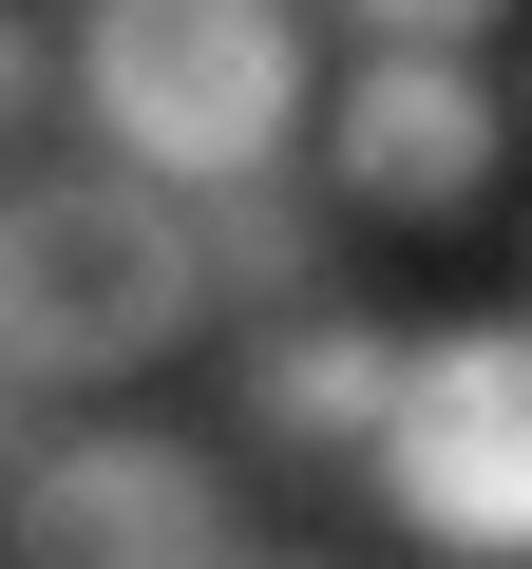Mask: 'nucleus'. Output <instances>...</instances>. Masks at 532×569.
Wrapping results in <instances>:
<instances>
[{
    "mask_svg": "<svg viewBox=\"0 0 532 569\" xmlns=\"http://www.w3.org/2000/svg\"><path fill=\"white\" fill-rule=\"evenodd\" d=\"M190 323H209L190 190H152L134 152L0 171V361H20L39 399H115V380H152Z\"/></svg>",
    "mask_w": 532,
    "mask_h": 569,
    "instance_id": "obj_1",
    "label": "nucleus"
},
{
    "mask_svg": "<svg viewBox=\"0 0 532 569\" xmlns=\"http://www.w3.org/2000/svg\"><path fill=\"white\" fill-rule=\"evenodd\" d=\"M381 512L456 569H532V323H418L381 418Z\"/></svg>",
    "mask_w": 532,
    "mask_h": 569,
    "instance_id": "obj_3",
    "label": "nucleus"
},
{
    "mask_svg": "<svg viewBox=\"0 0 532 569\" xmlns=\"http://www.w3.org/2000/svg\"><path fill=\"white\" fill-rule=\"evenodd\" d=\"M400 361H418V323H381V305H266L247 342H228V418H247V456H381V418H400Z\"/></svg>",
    "mask_w": 532,
    "mask_h": 569,
    "instance_id": "obj_6",
    "label": "nucleus"
},
{
    "mask_svg": "<svg viewBox=\"0 0 532 569\" xmlns=\"http://www.w3.org/2000/svg\"><path fill=\"white\" fill-rule=\"evenodd\" d=\"M343 20H362V39H475L494 0H343Z\"/></svg>",
    "mask_w": 532,
    "mask_h": 569,
    "instance_id": "obj_9",
    "label": "nucleus"
},
{
    "mask_svg": "<svg viewBox=\"0 0 532 569\" xmlns=\"http://www.w3.org/2000/svg\"><path fill=\"white\" fill-rule=\"evenodd\" d=\"M494 133H513V96H494L456 39H362L343 96H324V171H343V209H381V228H456V209L494 190Z\"/></svg>",
    "mask_w": 532,
    "mask_h": 569,
    "instance_id": "obj_5",
    "label": "nucleus"
},
{
    "mask_svg": "<svg viewBox=\"0 0 532 569\" xmlns=\"http://www.w3.org/2000/svg\"><path fill=\"white\" fill-rule=\"evenodd\" d=\"M20 475H39V380L0 361V493H20Z\"/></svg>",
    "mask_w": 532,
    "mask_h": 569,
    "instance_id": "obj_10",
    "label": "nucleus"
},
{
    "mask_svg": "<svg viewBox=\"0 0 532 569\" xmlns=\"http://www.w3.org/2000/svg\"><path fill=\"white\" fill-rule=\"evenodd\" d=\"M0 531H20V569H247V493L209 437L171 418H77L39 437V475L0 493Z\"/></svg>",
    "mask_w": 532,
    "mask_h": 569,
    "instance_id": "obj_4",
    "label": "nucleus"
},
{
    "mask_svg": "<svg viewBox=\"0 0 532 569\" xmlns=\"http://www.w3.org/2000/svg\"><path fill=\"white\" fill-rule=\"evenodd\" d=\"M190 247H209V305H228V323H266V305H305V284H324V209H305L286 171L190 190Z\"/></svg>",
    "mask_w": 532,
    "mask_h": 569,
    "instance_id": "obj_7",
    "label": "nucleus"
},
{
    "mask_svg": "<svg viewBox=\"0 0 532 569\" xmlns=\"http://www.w3.org/2000/svg\"><path fill=\"white\" fill-rule=\"evenodd\" d=\"M77 133L152 190L286 171L305 133V0H77Z\"/></svg>",
    "mask_w": 532,
    "mask_h": 569,
    "instance_id": "obj_2",
    "label": "nucleus"
},
{
    "mask_svg": "<svg viewBox=\"0 0 532 569\" xmlns=\"http://www.w3.org/2000/svg\"><path fill=\"white\" fill-rule=\"evenodd\" d=\"M77 96V39H39V20H0V171H20V133Z\"/></svg>",
    "mask_w": 532,
    "mask_h": 569,
    "instance_id": "obj_8",
    "label": "nucleus"
}]
</instances>
